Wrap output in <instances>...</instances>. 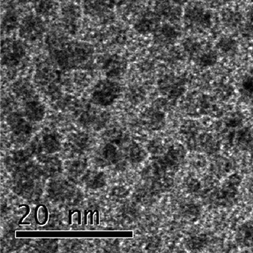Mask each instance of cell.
Instances as JSON below:
<instances>
[{"instance_id":"cell-18","label":"cell","mask_w":253,"mask_h":253,"mask_svg":"<svg viewBox=\"0 0 253 253\" xmlns=\"http://www.w3.org/2000/svg\"><path fill=\"white\" fill-rule=\"evenodd\" d=\"M194 59L198 66L205 68H210L216 63L218 55L213 50L203 49Z\"/></svg>"},{"instance_id":"cell-13","label":"cell","mask_w":253,"mask_h":253,"mask_svg":"<svg viewBox=\"0 0 253 253\" xmlns=\"http://www.w3.org/2000/svg\"><path fill=\"white\" fill-rule=\"evenodd\" d=\"M36 81L39 85L46 86L48 88H53L59 79L57 72L49 65H42L36 73Z\"/></svg>"},{"instance_id":"cell-24","label":"cell","mask_w":253,"mask_h":253,"mask_svg":"<svg viewBox=\"0 0 253 253\" xmlns=\"http://www.w3.org/2000/svg\"><path fill=\"white\" fill-rule=\"evenodd\" d=\"M217 47L225 54H232L237 49V43L234 39L230 37H224L220 39L217 44Z\"/></svg>"},{"instance_id":"cell-4","label":"cell","mask_w":253,"mask_h":253,"mask_svg":"<svg viewBox=\"0 0 253 253\" xmlns=\"http://www.w3.org/2000/svg\"><path fill=\"white\" fill-rule=\"evenodd\" d=\"M183 18L187 27L195 31H204L210 29L213 23L210 11L202 4L197 3L187 5Z\"/></svg>"},{"instance_id":"cell-17","label":"cell","mask_w":253,"mask_h":253,"mask_svg":"<svg viewBox=\"0 0 253 253\" xmlns=\"http://www.w3.org/2000/svg\"><path fill=\"white\" fill-rule=\"evenodd\" d=\"M236 240L240 246L245 248L253 246V225H242L236 234Z\"/></svg>"},{"instance_id":"cell-6","label":"cell","mask_w":253,"mask_h":253,"mask_svg":"<svg viewBox=\"0 0 253 253\" xmlns=\"http://www.w3.org/2000/svg\"><path fill=\"white\" fill-rule=\"evenodd\" d=\"M115 6L111 0H83V7L87 15L93 19L107 20L112 16Z\"/></svg>"},{"instance_id":"cell-11","label":"cell","mask_w":253,"mask_h":253,"mask_svg":"<svg viewBox=\"0 0 253 253\" xmlns=\"http://www.w3.org/2000/svg\"><path fill=\"white\" fill-rule=\"evenodd\" d=\"M7 121L11 130L17 136H26L32 132L31 122L26 117L25 118L22 116L20 114H10L7 117Z\"/></svg>"},{"instance_id":"cell-20","label":"cell","mask_w":253,"mask_h":253,"mask_svg":"<svg viewBox=\"0 0 253 253\" xmlns=\"http://www.w3.org/2000/svg\"><path fill=\"white\" fill-rule=\"evenodd\" d=\"M42 145L46 152L54 154L61 148V143L58 136L54 133H46L42 139Z\"/></svg>"},{"instance_id":"cell-27","label":"cell","mask_w":253,"mask_h":253,"mask_svg":"<svg viewBox=\"0 0 253 253\" xmlns=\"http://www.w3.org/2000/svg\"><path fill=\"white\" fill-rule=\"evenodd\" d=\"M223 20L229 27L236 28L241 23V16L237 12L229 11L223 15Z\"/></svg>"},{"instance_id":"cell-29","label":"cell","mask_w":253,"mask_h":253,"mask_svg":"<svg viewBox=\"0 0 253 253\" xmlns=\"http://www.w3.org/2000/svg\"><path fill=\"white\" fill-rule=\"evenodd\" d=\"M85 170V164L81 162H75L70 169V172L74 176H79Z\"/></svg>"},{"instance_id":"cell-21","label":"cell","mask_w":253,"mask_h":253,"mask_svg":"<svg viewBox=\"0 0 253 253\" xmlns=\"http://www.w3.org/2000/svg\"><path fill=\"white\" fill-rule=\"evenodd\" d=\"M14 92L23 99H30L34 93L31 84L25 81H19L14 85Z\"/></svg>"},{"instance_id":"cell-1","label":"cell","mask_w":253,"mask_h":253,"mask_svg":"<svg viewBox=\"0 0 253 253\" xmlns=\"http://www.w3.org/2000/svg\"><path fill=\"white\" fill-rule=\"evenodd\" d=\"M54 62L62 70H76L85 66L93 56L90 45L82 42H70L60 35L52 34L47 37Z\"/></svg>"},{"instance_id":"cell-32","label":"cell","mask_w":253,"mask_h":253,"mask_svg":"<svg viewBox=\"0 0 253 253\" xmlns=\"http://www.w3.org/2000/svg\"><path fill=\"white\" fill-rule=\"evenodd\" d=\"M46 168H48V170H49L50 172H56V171L57 172V171L59 169V162H57V161H51V162L47 164Z\"/></svg>"},{"instance_id":"cell-19","label":"cell","mask_w":253,"mask_h":253,"mask_svg":"<svg viewBox=\"0 0 253 253\" xmlns=\"http://www.w3.org/2000/svg\"><path fill=\"white\" fill-rule=\"evenodd\" d=\"M55 0H37L35 10L37 15L42 18H49L54 15L56 11Z\"/></svg>"},{"instance_id":"cell-35","label":"cell","mask_w":253,"mask_h":253,"mask_svg":"<svg viewBox=\"0 0 253 253\" xmlns=\"http://www.w3.org/2000/svg\"><path fill=\"white\" fill-rule=\"evenodd\" d=\"M174 1H175L177 4L182 5V4H185V3L187 2L188 0H174Z\"/></svg>"},{"instance_id":"cell-33","label":"cell","mask_w":253,"mask_h":253,"mask_svg":"<svg viewBox=\"0 0 253 253\" xmlns=\"http://www.w3.org/2000/svg\"><path fill=\"white\" fill-rule=\"evenodd\" d=\"M248 24L250 26H251V27L253 28V4L252 8H251V13H250V19Z\"/></svg>"},{"instance_id":"cell-26","label":"cell","mask_w":253,"mask_h":253,"mask_svg":"<svg viewBox=\"0 0 253 253\" xmlns=\"http://www.w3.org/2000/svg\"><path fill=\"white\" fill-rule=\"evenodd\" d=\"M103 159L109 163H115L118 159V151L117 146L113 143H108L103 148Z\"/></svg>"},{"instance_id":"cell-28","label":"cell","mask_w":253,"mask_h":253,"mask_svg":"<svg viewBox=\"0 0 253 253\" xmlns=\"http://www.w3.org/2000/svg\"><path fill=\"white\" fill-rule=\"evenodd\" d=\"M242 86L245 93L253 95V73L248 75L243 80Z\"/></svg>"},{"instance_id":"cell-5","label":"cell","mask_w":253,"mask_h":253,"mask_svg":"<svg viewBox=\"0 0 253 253\" xmlns=\"http://www.w3.org/2000/svg\"><path fill=\"white\" fill-rule=\"evenodd\" d=\"M46 26L43 18L38 15H29L19 24V35L27 42H36L43 37Z\"/></svg>"},{"instance_id":"cell-3","label":"cell","mask_w":253,"mask_h":253,"mask_svg":"<svg viewBox=\"0 0 253 253\" xmlns=\"http://www.w3.org/2000/svg\"><path fill=\"white\" fill-rule=\"evenodd\" d=\"M27 54V48L20 39H4L1 43V63L7 68L18 66Z\"/></svg>"},{"instance_id":"cell-7","label":"cell","mask_w":253,"mask_h":253,"mask_svg":"<svg viewBox=\"0 0 253 253\" xmlns=\"http://www.w3.org/2000/svg\"><path fill=\"white\" fill-rule=\"evenodd\" d=\"M155 12L161 18L168 20L173 24L180 20L182 15L180 4L174 0H157Z\"/></svg>"},{"instance_id":"cell-36","label":"cell","mask_w":253,"mask_h":253,"mask_svg":"<svg viewBox=\"0 0 253 253\" xmlns=\"http://www.w3.org/2000/svg\"><path fill=\"white\" fill-rule=\"evenodd\" d=\"M55 1H60V0H55Z\"/></svg>"},{"instance_id":"cell-23","label":"cell","mask_w":253,"mask_h":253,"mask_svg":"<svg viewBox=\"0 0 253 253\" xmlns=\"http://www.w3.org/2000/svg\"><path fill=\"white\" fill-rule=\"evenodd\" d=\"M85 182L89 188H101L105 185L106 179L104 173L96 172L88 174Z\"/></svg>"},{"instance_id":"cell-12","label":"cell","mask_w":253,"mask_h":253,"mask_svg":"<svg viewBox=\"0 0 253 253\" xmlns=\"http://www.w3.org/2000/svg\"><path fill=\"white\" fill-rule=\"evenodd\" d=\"M159 88L169 97L171 98L179 97L185 90L183 83L175 76H165L161 79Z\"/></svg>"},{"instance_id":"cell-14","label":"cell","mask_w":253,"mask_h":253,"mask_svg":"<svg viewBox=\"0 0 253 253\" xmlns=\"http://www.w3.org/2000/svg\"><path fill=\"white\" fill-rule=\"evenodd\" d=\"M81 18V10L75 4H68L62 9V21L69 31H74L77 28Z\"/></svg>"},{"instance_id":"cell-9","label":"cell","mask_w":253,"mask_h":253,"mask_svg":"<svg viewBox=\"0 0 253 253\" xmlns=\"http://www.w3.org/2000/svg\"><path fill=\"white\" fill-rule=\"evenodd\" d=\"M103 70L109 79L115 80L126 73V59L119 55L108 57L103 62Z\"/></svg>"},{"instance_id":"cell-15","label":"cell","mask_w":253,"mask_h":253,"mask_svg":"<svg viewBox=\"0 0 253 253\" xmlns=\"http://www.w3.org/2000/svg\"><path fill=\"white\" fill-rule=\"evenodd\" d=\"M46 109L44 105L37 100L27 101L25 105V117L33 123H39L44 118Z\"/></svg>"},{"instance_id":"cell-34","label":"cell","mask_w":253,"mask_h":253,"mask_svg":"<svg viewBox=\"0 0 253 253\" xmlns=\"http://www.w3.org/2000/svg\"><path fill=\"white\" fill-rule=\"evenodd\" d=\"M18 2L21 4H29V3L32 2L34 0H18Z\"/></svg>"},{"instance_id":"cell-30","label":"cell","mask_w":253,"mask_h":253,"mask_svg":"<svg viewBox=\"0 0 253 253\" xmlns=\"http://www.w3.org/2000/svg\"><path fill=\"white\" fill-rule=\"evenodd\" d=\"M87 141H88V138L85 137V135L84 136L80 135V136L73 139V145L78 149H83L87 146Z\"/></svg>"},{"instance_id":"cell-2","label":"cell","mask_w":253,"mask_h":253,"mask_svg":"<svg viewBox=\"0 0 253 253\" xmlns=\"http://www.w3.org/2000/svg\"><path fill=\"white\" fill-rule=\"evenodd\" d=\"M121 92V85L115 80L109 78L101 80L92 91V101L99 107H109L118 99Z\"/></svg>"},{"instance_id":"cell-25","label":"cell","mask_w":253,"mask_h":253,"mask_svg":"<svg viewBox=\"0 0 253 253\" xmlns=\"http://www.w3.org/2000/svg\"><path fill=\"white\" fill-rule=\"evenodd\" d=\"M128 156L132 162L139 163L146 158V152L142 147L137 144L131 145L128 151Z\"/></svg>"},{"instance_id":"cell-10","label":"cell","mask_w":253,"mask_h":253,"mask_svg":"<svg viewBox=\"0 0 253 253\" xmlns=\"http://www.w3.org/2000/svg\"><path fill=\"white\" fill-rule=\"evenodd\" d=\"M156 43L161 45L171 44L179 38L180 32L173 23L161 25L154 34Z\"/></svg>"},{"instance_id":"cell-22","label":"cell","mask_w":253,"mask_h":253,"mask_svg":"<svg viewBox=\"0 0 253 253\" xmlns=\"http://www.w3.org/2000/svg\"><path fill=\"white\" fill-rule=\"evenodd\" d=\"M18 17H17L16 14L9 11V12H6L2 21H1V31L2 32L10 33L13 31L18 26Z\"/></svg>"},{"instance_id":"cell-16","label":"cell","mask_w":253,"mask_h":253,"mask_svg":"<svg viewBox=\"0 0 253 253\" xmlns=\"http://www.w3.org/2000/svg\"><path fill=\"white\" fill-rule=\"evenodd\" d=\"M143 122L149 129L159 130L165 125V115L162 111L150 109L143 114Z\"/></svg>"},{"instance_id":"cell-8","label":"cell","mask_w":253,"mask_h":253,"mask_svg":"<svg viewBox=\"0 0 253 253\" xmlns=\"http://www.w3.org/2000/svg\"><path fill=\"white\" fill-rule=\"evenodd\" d=\"M161 18L154 12H146L142 14L134 25V29L137 33L143 35L154 34L161 26Z\"/></svg>"},{"instance_id":"cell-31","label":"cell","mask_w":253,"mask_h":253,"mask_svg":"<svg viewBox=\"0 0 253 253\" xmlns=\"http://www.w3.org/2000/svg\"><path fill=\"white\" fill-rule=\"evenodd\" d=\"M37 218H38L39 222L43 224L46 223L48 218V211L45 207H40L37 212Z\"/></svg>"}]
</instances>
